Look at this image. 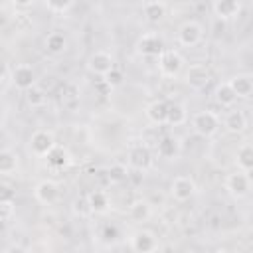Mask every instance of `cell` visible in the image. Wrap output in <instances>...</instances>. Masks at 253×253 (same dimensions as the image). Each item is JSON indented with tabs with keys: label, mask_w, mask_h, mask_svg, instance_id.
Returning <instances> with one entry per match:
<instances>
[{
	"label": "cell",
	"mask_w": 253,
	"mask_h": 253,
	"mask_svg": "<svg viewBox=\"0 0 253 253\" xmlns=\"http://www.w3.org/2000/svg\"><path fill=\"white\" fill-rule=\"evenodd\" d=\"M221 126V119L215 111H198L194 117H192V128L196 134L204 136V138H210L213 136Z\"/></svg>",
	"instance_id": "6da1fadb"
},
{
	"label": "cell",
	"mask_w": 253,
	"mask_h": 253,
	"mask_svg": "<svg viewBox=\"0 0 253 253\" xmlns=\"http://www.w3.org/2000/svg\"><path fill=\"white\" fill-rule=\"evenodd\" d=\"M156 59H158V73L164 79H176L184 69V57L176 49H162V53Z\"/></svg>",
	"instance_id": "7a4b0ae2"
},
{
	"label": "cell",
	"mask_w": 253,
	"mask_h": 253,
	"mask_svg": "<svg viewBox=\"0 0 253 253\" xmlns=\"http://www.w3.org/2000/svg\"><path fill=\"white\" fill-rule=\"evenodd\" d=\"M164 49V40L156 32H146L136 40V51L142 57H158Z\"/></svg>",
	"instance_id": "3957f363"
},
{
	"label": "cell",
	"mask_w": 253,
	"mask_h": 253,
	"mask_svg": "<svg viewBox=\"0 0 253 253\" xmlns=\"http://www.w3.org/2000/svg\"><path fill=\"white\" fill-rule=\"evenodd\" d=\"M210 79H211V73H210V69H208L206 63H192V65L186 69V73H184L186 85H188L190 89H194V91L206 89V85L210 83Z\"/></svg>",
	"instance_id": "277c9868"
},
{
	"label": "cell",
	"mask_w": 253,
	"mask_h": 253,
	"mask_svg": "<svg viewBox=\"0 0 253 253\" xmlns=\"http://www.w3.org/2000/svg\"><path fill=\"white\" fill-rule=\"evenodd\" d=\"M154 158H152V150L142 144V142H136L128 148V166L134 168V170H140V172H146L150 166H152Z\"/></svg>",
	"instance_id": "5b68a950"
},
{
	"label": "cell",
	"mask_w": 253,
	"mask_h": 253,
	"mask_svg": "<svg viewBox=\"0 0 253 253\" xmlns=\"http://www.w3.org/2000/svg\"><path fill=\"white\" fill-rule=\"evenodd\" d=\"M225 190L235 198V200H241L249 194L251 190V178H249V172H233L225 178Z\"/></svg>",
	"instance_id": "8992f818"
},
{
	"label": "cell",
	"mask_w": 253,
	"mask_h": 253,
	"mask_svg": "<svg viewBox=\"0 0 253 253\" xmlns=\"http://www.w3.org/2000/svg\"><path fill=\"white\" fill-rule=\"evenodd\" d=\"M55 144H57V142H55V136H53L51 130L40 128V130L32 132V136H30V150H32L36 156H40V158H43Z\"/></svg>",
	"instance_id": "52a82bcc"
},
{
	"label": "cell",
	"mask_w": 253,
	"mask_h": 253,
	"mask_svg": "<svg viewBox=\"0 0 253 253\" xmlns=\"http://www.w3.org/2000/svg\"><path fill=\"white\" fill-rule=\"evenodd\" d=\"M10 77H12L14 87L20 91H28L30 87L36 85V71L28 63H20L14 69H10Z\"/></svg>",
	"instance_id": "ba28073f"
},
{
	"label": "cell",
	"mask_w": 253,
	"mask_h": 253,
	"mask_svg": "<svg viewBox=\"0 0 253 253\" xmlns=\"http://www.w3.org/2000/svg\"><path fill=\"white\" fill-rule=\"evenodd\" d=\"M202 36H204V30L198 22L190 20V22H184L178 30V43L184 45V47H194L202 42Z\"/></svg>",
	"instance_id": "9c48e42d"
},
{
	"label": "cell",
	"mask_w": 253,
	"mask_h": 253,
	"mask_svg": "<svg viewBox=\"0 0 253 253\" xmlns=\"http://www.w3.org/2000/svg\"><path fill=\"white\" fill-rule=\"evenodd\" d=\"M182 152V144H180V138L174 136V134H164L158 138L156 142V154L164 160H174L178 158Z\"/></svg>",
	"instance_id": "30bf717a"
},
{
	"label": "cell",
	"mask_w": 253,
	"mask_h": 253,
	"mask_svg": "<svg viewBox=\"0 0 253 253\" xmlns=\"http://www.w3.org/2000/svg\"><path fill=\"white\" fill-rule=\"evenodd\" d=\"M115 67V59H113V55L111 53H107V51H93L91 55H89V59H87V69L91 71V73H95V75H105L107 71H111Z\"/></svg>",
	"instance_id": "8fae6325"
},
{
	"label": "cell",
	"mask_w": 253,
	"mask_h": 253,
	"mask_svg": "<svg viewBox=\"0 0 253 253\" xmlns=\"http://www.w3.org/2000/svg\"><path fill=\"white\" fill-rule=\"evenodd\" d=\"M170 194L178 202H188L196 194V182L190 176H178L170 186Z\"/></svg>",
	"instance_id": "7c38bea8"
},
{
	"label": "cell",
	"mask_w": 253,
	"mask_h": 253,
	"mask_svg": "<svg viewBox=\"0 0 253 253\" xmlns=\"http://www.w3.org/2000/svg\"><path fill=\"white\" fill-rule=\"evenodd\" d=\"M130 247L132 251L136 253H150V251H156L158 249V239L152 231H146V229H140L136 233H132L130 237Z\"/></svg>",
	"instance_id": "4fadbf2b"
},
{
	"label": "cell",
	"mask_w": 253,
	"mask_h": 253,
	"mask_svg": "<svg viewBox=\"0 0 253 253\" xmlns=\"http://www.w3.org/2000/svg\"><path fill=\"white\" fill-rule=\"evenodd\" d=\"M34 198L43 204V206H51L57 202L59 198V186L53 180H42L36 188H34Z\"/></svg>",
	"instance_id": "5bb4252c"
},
{
	"label": "cell",
	"mask_w": 253,
	"mask_h": 253,
	"mask_svg": "<svg viewBox=\"0 0 253 253\" xmlns=\"http://www.w3.org/2000/svg\"><path fill=\"white\" fill-rule=\"evenodd\" d=\"M237 99H249L253 93V77L249 73H237L227 81Z\"/></svg>",
	"instance_id": "9a60e30c"
},
{
	"label": "cell",
	"mask_w": 253,
	"mask_h": 253,
	"mask_svg": "<svg viewBox=\"0 0 253 253\" xmlns=\"http://www.w3.org/2000/svg\"><path fill=\"white\" fill-rule=\"evenodd\" d=\"M211 10L219 20H231L241 12V2L239 0H213Z\"/></svg>",
	"instance_id": "2e32d148"
},
{
	"label": "cell",
	"mask_w": 253,
	"mask_h": 253,
	"mask_svg": "<svg viewBox=\"0 0 253 253\" xmlns=\"http://www.w3.org/2000/svg\"><path fill=\"white\" fill-rule=\"evenodd\" d=\"M223 126H225L227 132H231V134L243 132V130L247 128V117H245V113L239 111V109L227 111V115H225V119H223Z\"/></svg>",
	"instance_id": "e0dca14e"
},
{
	"label": "cell",
	"mask_w": 253,
	"mask_h": 253,
	"mask_svg": "<svg viewBox=\"0 0 253 253\" xmlns=\"http://www.w3.org/2000/svg\"><path fill=\"white\" fill-rule=\"evenodd\" d=\"M166 111H168V101L158 99L146 107L144 115L152 125H166Z\"/></svg>",
	"instance_id": "ac0fdd59"
},
{
	"label": "cell",
	"mask_w": 253,
	"mask_h": 253,
	"mask_svg": "<svg viewBox=\"0 0 253 253\" xmlns=\"http://www.w3.org/2000/svg\"><path fill=\"white\" fill-rule=\"evenodd\" d=\"M87 202H89L91 213H105V211H109V208H111L109 194L103 192V190H93V192H89V194H87Z\"/></svg>",
	"instance_id": "d6986e66"
},
{
	"label": "cell",
	"mask_w": 253,
	"mask_h": 253,
	"mask_svg": "<svg viewBox=\"0 0 253 253\" xmlns=\"http://www.w3.org/2000/svg\"><path fill=\"white\" fill-rule=\"evenodd\" d=\"M142 14H144L146 22L158 24V22H162L164 16H166V6H164V2H160V0H148V2H144V6H142Z\"/></svg>",
	"instance_id": "ffe728a7"
},
{
	"label": "cell",
	"mask_w": 253,
	"mask_h": 253,
	"mask_svg": "<svg viewBox=\"0 0 253 253\" xmlns=\"http://www.w3.org/2000/svg\"><path fill=\"white\" fill-rule=\"evenodd\" d=\"M43 158L47 160V166L53 168V170H61V168H65L69 164V152L59 144H55Z\"/></svg>",
	"instance_id": "44dd1931"
},
{
	"label": "cell",
	"mask_w": 253,
	"mask_h": 253,
	"mask_svg": "<svg viewBox=\"0 0 253 253\" xmlns=\"http://www.w3.org/2000/svg\"><path fill=\"white\" fill-rule=\"evenodd\" d=\"M150 215H152V208H150V204L146 200H136L128 208V217L134 223H144V221L150 219Z\"/></svg>",
	"instance_id": "7402d4cb"
},
{
	"label": "cell",
	"mask_w": 253,
	"mask_h": 253,
	"mask_svg": "<svg viewBox=\"0 0 253 253\" xmlns=\"http://www.w3.org/2000/svg\"><path fill=\"white\" fill-rule=\"evenodd\" d=\"M59 101L63 105V109L67 111H75L79 107V89L73 83H65L59 91Z\"/></svg>",
	"instance_id": "603a6c76"
},
{
	"label": "cell",
	"mask_w": 253,
	"mask_h": 253,
	"mask_svg": "<svg viewBox=\"0 0 253 253\" xmlns=\"http://www.w3.org/2000/svg\"><path fill=\"white\" fill-rule=\"evenodd\" d=\"M213 97H215L217 105L223 107V109H231L235 105V101H237V97H235V93H233V89H231V85L227 81H223V83H219L215 87Z\"/></svg>",
	"instance_id": "cb8c5ba5"
},
{
	"label": "cell",
	"mask_w": 253,
	"mask_h": 253,
	"mask_svg": "<svg viewBox=\"0 0 253 253\" xmlns=\"http://www.w3.org/2000/svg\"><path fill=\"white\" fill-rule=\"evenodd\" d=\"M188 121V111L182 103H168L166 111V125L168 126H180Z\"/></svg>",
	"instance_id": "d4e9b609"
},
{
	"label": "cell",
	"mask_w": 253,
	"mask_h": 253,
	"mask_svg": "<svg viewBox=\"0 0 253 253\" xmlns=\"http://www.w3.org/2000/svg\"><path fill=\"white\" fill-rule=\"evenodd\" d=\"M18 170V154L10 148L0 150V174L2 176H14Z\"/></svg>",
	"instance_id": "484cf974"
},
{
	"label": "cell",
	"mask_w": 253,
	"mask_h": 253,
	"mask_svg": "<svg viewBox=\"0 0 253 253\" xmlns=\"http://www.w3.org/2000/svg\"><path fill=\"white\" fill-rule=\"evenodd\" d=\"M65 47H67V38H65L63 32L55 30V32L47 34V38H45V49H47L51 55H59V53H63Z\"/></svg>",
	"instance_id": "4316f807"
},
{
	"label": "cell",
	"mask_w": 253,
	"mask_h": 253,
	"mask_svg": "<svg viewBox=\"0 0 253 253\" xmlns=\"http://www.w3.org/2000/svg\"><path fill=\"white\" fill-rule=\"evenodd\" d=\"M237 168L243 170V172H251L253 170V144L251 142H243L239 148H237Z\"/></svg>",
	"instance_id": "83f0119b"
},
{
	"label": "cell",
	"mask_w": 253,
	"mask_h": 253,
	"mask_svg": "<svg viewBox=\"0 0 253 253\" xmlns=\"http://www.w3.org/2000/svg\"><path fill=\"white\" fill-rule=\"evenodd\" d=\"M24 93H26V101H28V105H30V107H34V109L43 107V105H45V101H47L45 91H43V89H40L38 85L30 87V89H28V91H24Z\"/></svg>",
	"instance_id": "f1b7e54d"
},
{
	"label": "cell",
	"mask_w": 253,
	"mask_h": 253,
	"mask_svg": "<svg viewBox=\"0 0 253 253\" xmlns=\"http://www.w3.org/2000/svg\"><path fill=\"white\" fill-rule=\"evenodd\" d=\"M47 10L53 14H65L71 10V6L75 4V0H43Z\"/></svg>",
	"instance_id": "f546056e"
},
{
	"label": "cell",
	"mask_w": 253,
	"mask_h": 253,
	"mask_svg": "<svg viewBox=\"0 0 253 253\" xmlns=\"http://www.w3.org/2000/svg\"><path fill=\"white\" fill-rule=\"evenodd\" d=\"M109 178H111V182H123V180L128 178V168H126L125 164L115 162V164L109 168Z\"/></svg>",
	"instance_id": "4dcf8cb0"
},
{
	"label": "cell",
	"mask_w": 253,
	"mask_h": 253,
	"mask_svg": "<svg viewBox=\"0 0 253 253\" xmlns=\"http://www.w3.org/2000/svg\"><path fill=\"white\" fill-rule=\"evenodd\" d=\"M123 79H125V77H123V71H121L117 65H115L111 71H107V73L103 75V81L109 83L111 87H119V85L123 83Z\"/></svg>",
	"instance_id": "1f68e13d"
},
{
	"label": "cell",
	"mask_w": 253,
	"mask_h": 253,
	"mask_svg": "<svg viewBox=\"0 0 253 253\" xmlns=\"http://www.w3.org/2000/svg\"><path fill=\"white\" fill-rule=\"evenodd\" d=\"M73 211H75V215H79V217H87V215L91 213L87 196H85V198H75V200H73Z\"/></svg>",
	"instance_id": "d6a6232c"
},
{
	"label": "cell",
	"mask_w": 253,
	"mask_h": 253,
	"mask_svg": "<svg viewBox=\"0 0 253 253\" xmlns=\"http://www.w3.org/2000/svg\"><path fill=\"white\" fill-rule=\"evenodd\" d=\"M14 202H0V221H8L14 217Z\"/></svg>",
	"instance_id": "836d02e7"
},
{
	"label": "cell",
	"mask_w": 253,
	"mask_h": 253,
	"mask_svg": "<svg viewBox=\"0 0 253 253\" xmlns=\"http://www.w3.org/2000/svg\"><path fill=\"white\" fill-rule=\"evenodd\" d=\"M16 200V190L10 184L0 182V202H14Z\"/></svg>",
	"instance_id": "e575fe53"
},
{
	"label": "cell",
	"mask_w": 253,
	"mask_h": 253,
	"mask_svg": "<svg viewBox=\"0 0 253 253\" xmlns=\"http://www.w3.org/2000/svg\"><path fill=\"white\" fill-rule=\"evenodd\" d=\"M103 229H105V231H103V235H101L103 239H107V241H113V239L117 237V227H115V225H109V223H107Z\"/></svg>",
	"instance_id": "d590c367"
},
{
	"label": "cell",
	"mask_w": 253,
	"mask_h": 253,
	"mask_svg": "<svg viewBox=\"0 0 253 253\" xmlns=\"http://www.w3.org/2000/svg\"><path fill=\"white\" fill-rule=\"evenodd\" d=\"M34 2H36V0H12L14 8H18V10H28V8L34 6Z\"/></svg>",
	"instance_id": "8d00e7d4"
},
{
	"label": "cell",
	"mask_w": 253,
	"mask_h": 253,
	"mask_svg": "<svg viewBox=\"0 0 253 253\" xmlns=\"http://www.w3.org/2000/svg\"><path fill=\"white\" fill-rule=\"evenodd\" d=\"M8 75H10V69H8V63L0 59V81H2V79H6Z\"/></svg>",
	"instance_id": "74e56055"
}]
</instances>
